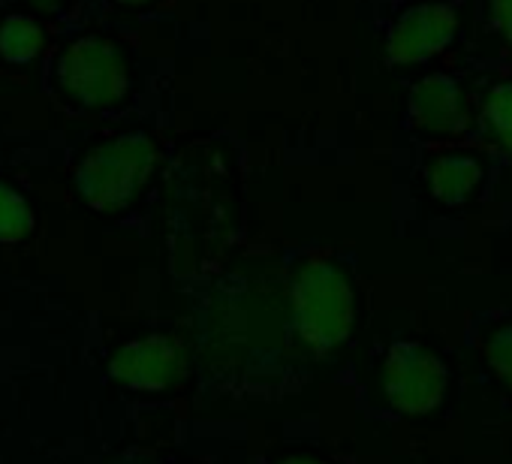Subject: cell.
<instances>
[{
    "label": "cell",
    "mask_w": 512,
    "mask_h": 464,
    "mask_svg": "<svg viewBox=\"0 0 512 464\" xmlns=\"http://www.w3.org/2000/svg\"><path fill=\"white\" fill-rule=\"evenodd\" d=\"M58 73L67 94H73L85 106H112L130 88L124 55L100 37H85L73 43L61 58Z\"/></svg>",
    "instance_id": "obj_4"
},
{
    "label": "cell",
    "mask_w": 512,
    "mask_h": 464,
    "mask_svg": "<svg viewBox=\"0 0 512 464\" xmlns=\"http://www.w3.org/2000/svg\"><path fill=\"white\" fill-rule=\"evenodd\" d=\"M154 163H157L154 142L145 133H127L94 148L82 160L76 172V184L88 205L100 211H115L124 208L142 190V184L154 172Z\"/></svg>",
    "instance_id": "obj_2"
},
{
    "label": "cell",
    "mask_w": 512,
    "mask_h": 464,
    "mask_svg": "<svg viewBox=\"0 0 512 464\" xmlns=\"http://www.w3.org/2000/svg\"><path fill=\"white\" fill-rule=\"evenodd\" d=\"M491 16L503 40L512 46V0H491Z\"/></svg>",
    "instance_id": "obj_13"
},
{
    "label": "cell",
    "mask_w": 512,
    "mask_h": 464,
    "mask_svg": "<svg viewBox=\"0 0 512 464\" xmlns=\"http://www.w3.org/2000/svg\"><path fill=\"white\" fill-rule=\"evenodd\" d=\"M281 464H323V461H317V458H287V461H281Z\"/></svg>",
    "instance_id": "obj_14"
},
{
    "label": "cell",
    "mask_w": 512,
    "mask_h": 464,
    "mask_svg": "<svg viewBox=\"0 0 512 464\" xmlns=\"http://www.w3.org/2000/svg\"><path fill=\"white\" fill-rule=\"evenodd\" d=\"M187 353L169 335H151L121 347L109 365L112 377L133 389H166L184 377Z\"/></svg>",
    "instance_id": "obj_7"
},
{
    "label": "cell",
    "mask_w": 512,
    "mask_h": 464,
    "mask_svg": "<svg viewBox=\"0 0 512 464\" xmlns=\"http://www.w3.org/2000/svg\"><path fill=\"white\" fill-rule=\"evenodd\" d=\"M31 223L34 217H31L28 202L7 184H0V242L4 245L22 242L31 232Z\"/></svg>",
    "instance_id": "obj_11"
},
{
    "label": "cell",
    "mask_w": 512,
    "mask_h": 464,
    "mask_svg": "<svg viewBox=\"0 0 512 464\" xmlns=\"http://www.w3.org/2000/svg\"><path fill=\"white\" fill-rule=\"evenodd\" d=\"M121 4H145V0H121Z\"/></svg>",
    "instance_id": "obj_15"
},
{
    "label": "cell",
    "mask_w": 512,
    "mask_h": 464,
    "mask_svg": "<svg viewBox=\"0 0 512 464\" xmlns=\"http://www.w3.org/2000/svg\"><path fill=\"white\" fill-rule=\"evenodd\" d=\"M485 359H488V368L494 371V377L512 389V323L497 329L488 344H485Z\"/></svg>",
    "instance_id": "obj_12"
},
{
    "label": "cell",
    "mask_w": 512,
    "mask_h": 464,
    "mask_svg": "<svg viewBox=\"0 0 512 464\" xmlns=\"http://www.w3.org/2000/svg\"><path fill=\"white\" fill-rule=\"evenodd\" d=\"M458 34V13L449 4H416L404 10L386 34V61L392 67H416L443 55Z\"/></svg>",
    "instance_id": "obj_5"
},
{
    "label": "cell",
    "mask_w": 512,
    "mask_h": 464,
    "mask_svg": "<svg viewBox=\"0 0 512 464\" xmlns=\"http://www.w3.org/2000/svg\"><path fill=\"white\" fill-rule=\"evenodd\" d=\"M43 49V31L34 19H10L0 28V55L7 61H31Z\"/></svg>",
    "instance_id": "obj_10"
},
{
    "label": "cell",
    "mask_w": 512,
    "mask_h": 464,
    "mask_svg": "<svg viewBox=\"0 0 512 464\" xmlns=\"http://www.w3.org/2000/svg\"><path fill=\"white\" fill-rule=\"evenodd\" d=\"M356 317V299L347 275L329 260H311L302 266L293 284V329L299 341L326 356L350 338Z\"/></svg>",
    "instance_id": "obj_1"
},
{
    "label": "cell",
    "mask_w": 512,
    "mask_h": 464,
    "mask_svg": "<svg viewBox=\"0 0 512 464\" xmlns=\"http://www.w3.org/2000/svg\"><path fill=\"white\" fill-rule=\"evenodd\" d=\"M446 365L413 341H398L383 362V395L386 401L410 416L431 413L446 395Z\"/></svg>",
    "instance_id": "obj_3"
},
{
    "label": "cell",
    "mask_w": 512,
    "mask_h": 464,
    "mask_svg": "<svg viewBox=\"0 0 512 464\" xmlns=\"http://www.w3.org/2000/svg\"><path fill=\"white\" fill-rule=\"evenodd\" d=\"M482 175H485L482 163L470 154H440L425 166L428 193H431V199H437L443 205L467 202L476 193Z\"/></svg>",
    "instance_id": "obj_8"
},
{
    "label": "cell",
    "mask_w": 512,
    "mask_h": 464,
    "mask_svg": "<svg viewBox=\"0 0 512 464\" xmlns=\"http://www.w3.org/2000/svg\"><path fill=\"white\" fill-rule=\"evenodd\" d=\"M482 127L485 133L512 154V82L491 88V94L485 97L482 109H479Z\"/></svg>",
    "instance_id": "obj_9"
},
{
    "label": "cell",
    "mask_w": 512,
    "mask_h": 464,
    "mask_svg": "<svg viewBox=\"0 0 512 464\" xmlns=\"http://www.w3.org/2000/svg\"><path fill=\"white\" fill-rule=\"evenodd\" d=\"M410 127L425 139L461 136L470 124V106L461 85L446 73H431L410 91Z\"/></svg>",
    "instance_id": "obj_6"
}]
</instances>
